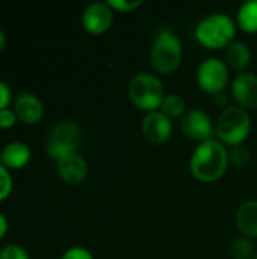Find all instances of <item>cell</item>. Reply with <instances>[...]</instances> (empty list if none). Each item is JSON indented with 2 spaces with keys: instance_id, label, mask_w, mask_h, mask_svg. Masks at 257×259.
Masks as SVG:
<instances>
[{
  "instance_id": "obj_1",
  "label": "cell",
  "mask_w": 257,
  "mask_h": 259,
  "mask_svg": "<svg viewBox=\"0 0 257 259\" xmlns=\"http://www.w3.org/2000/svg\"><path fill=\"white\" fill-rule=\"evenodd\" d=\"M230 164L229 149L217 138L198 143L189 158V170L200 182H215L224 176Z\"/></svg>"
},
{
  "instance_id": "obj_2",
  "label": "cell",
  "mask_w": 257,
  "mask_h": 259,
  "mask_svg": "<svg viewBox=\"0 0 257 259\" xmlns=\"http://www.w3.org/2000/svg\"><path fill=\"white\" fill-rule=\"evenodd\" d=\"M238 26L235 18L226 12H212L203 17L194 29V36L206 49H226L235 41Z\"/></svg>"
},
{
  "instance_id": "obj_3",
  "label": "cell",
  "mask_w": 257,
  "mask_h": 259,
  "mask_svg": "<svg viewBox=\"0 0 257 259\" xmlns=\"http://www.w3.org/2000/svg\"><path fill=\"white\" fill-rule=\"evenodd\" d=\"M182 59H183L182 39L168 27L158 29L150 50V61L153 70L162 76L173 74L180 67Z\"/></svg>"
},
{
  "instance_id": "obj_4",
  "label": "cell",
  "mask_w": 257,
  "mask_h": 259,
  "mask_svg": "<svg viewBox=\"0 0 257 259\" xmlns=\"http://www.w3.org/2000/svg\"><path fill=\"white\" fill-rule=\"evenodd\" d=\"M251 127L250 112L238 105H229L215 121V138L224 146H241L250 137Z\"/></svg>"
},
{
  "instance_id": "obj_5",
  "label": "cell",
  "mask_w": 257,
  "mask_h": 259,
  "mask_svg": "<svg viewBox=\"0 0 257 259\" xmlns=\"http://www.w3.org/2000/svg\"><path fill=\"white\" fill-rule=\"evenodd\" d=\"M129 99L130 102L145 114L159 111L161 103L165 97V90L162 85V80L155 73L141 71L136 73L127 87Z\"/></svg>"
},
{
  "instance_id": "obj_6",
  "label": "cell",
  "mask_w": 257,
  "mask_h": 259,
  "mask_svg": "<svg viewBox=\"0 0 257 259\" xmlns=\"http://www.w3.org/2000/svg\"><path fill=\"white\" fill-rule=\"evenodd\" d=\"M82 144V129L76 121L64 120L56 123L47 137L45 149L48 156L56 162L64 156L79 152Z\"/></svg>"
},
{
  "instance_id": "obj_7",
  "label": "cell",
  "mask_w": 257,
  "mask_h": 259,
  "mask_svg": "<svg viewBox=\"0 0 257 259\" xmlns=\"http://www.w3.org/2000/svg\"><path fill=\"white\" fill-rule=\"evenodd\" d=\"M197 83L208 94L224 93L230 83V68L226 61L217 56L203 59L197 68Z\"/></svg>"
},
{
  "instance_id": "obj_8",
  "label": "cell",
  "mask_w": 257,
  "mask_h": 259,
  "mask_svg": "<svg viewBox=\"0 0 257 259\" xmlns=\"http://www.w3.org/2000/svg\"><path fill=\"white\" fill-rule=\"evenodd\" d=\"M180 127L189 140L198 143L215 138V123L206 111L198 108H192L185 112L180 118Z\"/></svg>"
},
{
  "instance_id": "obj_9",
  "label": "cell",
  "mask_w": 257,
  "mask_h": 259,
  "mask_svg": "<svg viewBox=\"0 0 257 259\" xmlns=\"http://www.w3.org/2000/svg\"><path fill=\"white\" fill-rule=\"evenodd\" d=\"M114 21V11L108 2H92L82 12V26L91 35L106 33Z\"/></svg>"
},
{
  "instance_id": "obj_10",
  "label": "cell",
  "mask_w": 257,
  "mask_h": 259,
  "mask_svg": "<svg viewBox=\"0 0 257 259\" xmlns=\"http://www.w3.org/2000/svg\"><path fill=\"white\" fill-rule=\"evenodd\" d=\"M230 91L235 105L244 108L245 111L257 109V74L251 71L238 73L232 79Z\"/></svg>"
},
{
  "instance_id": "obj_11",
  "label": "cell",
  "mask_w": 257,
  "mask_h": 259,
  "mask_svg": "<svg viewBox=\"0 0 257 259\" xmlns=\"http://www.w3.org/2000/svg\"><path fill=\"white\" fill-rule=\"evenodd\" d=\"M12 109H14L18 121L26 126L38 124L42 120L44 112H45L42 100L36 94L29 93V91H23L14 97Z\"/></svg>"
},
{
  "instance_id": "obj_12",
  "label": "cell",
  "mask_w": 257,
  "mask_h": 259,
  "mask_svg": "<svg viewBox=\"0 0 257 259\" xmlns=\"http://www.w3.org/2000/svg\"><path fill=\"white\" fill-rule=\"evenodd\" d=\"M144 138L151 144H164L173 135V121L161 111H153L144 115L141 123Z\"/></svg>"
},
{
  "instance_id": "obj_13",
  "label": "cell",
  "mask_w": 257,
  "mask_h": 259,
  "mask_svg": "<svg viewBox=\"0 0 257 259\" xmlns=\"http://www.w3.org/2000/svg\"><path fill=\"white\" fill-rule=\"evenodd\" d=\"M56 171L64 182L79 185L88 176V162L79 152H76L56 161Z\"/></svg>"
},
{
  "instance_id": "obj_14",
  "label": "cell",
  "mask_w": 257,
  "mask_h": 259,
  "mask_svg": "<svg viewBox=\"0 0 257 259\" xmlns=\"http://www.w3.org/2000/svg\"><path fill=\"white\" fill-rule=\"evenodd\" d=\"M32 159V150L24 141H9L0 150V162L11 170L24 168Z\"/></svg>"
},
{
  "instance_id": "obj_15",
  "label": "cell",
  "mask_w": 257,
  "mask_h": 259,
  "mask_svg": "<svg viewBox=\"0 0 257 259\" xmlns=\"http://www.w3.org/2000/svg\"><path fill=\"white\" fill-rule=\"evenodd\" d=\"M251 58H253V52L250 46L244 41L235 39L232 44L226 47L224 61L232 70H236L239 73L247 71V67L250 65Z\"/></svg>"
},
{
  "instance_id": "obj_16",
  "label": "cell",
  "mask_w": 257,
  "mask_h": 259,
  "mask_svg": "<svg viewBox=\"0 0 257 259\" xmlns=\"http://www.w3.org/2000/svg\"><path fill=\"white\" fill-rule=\"evenodd\" d=\"M236 226L242 237L250 240L257 238V200L251 199L244 202L236 212Z\"/></svg>"
},
{
  "instance_id": "obj_17",
  "label": "cell",
  "mask_w": 257,
  "mask_h": 259,
  "mask_svg": "<svg viewBox=\"0 0 257 259\" xmlns=\"http://www.w3.org/2000/svg\"><path fill=\"white\" fill-rule=\"evenodd\" d=\"M236 26L245 33L257 32V0H247L236 11Z\"/></svg>"
},
{
  "instance_id": "obj_18",
  "label": "cell",
  "mask_w": 257,
  "mask_h": 259,
  "mask_svg": "<svg viewBox=\"0 0 257 259\" xmlns=\"http://www.w3.org/2000/svg\"><path fill=\"white\" fill-rule=\"evenodd\" d=\"M159 111L162 114H165L168 118L173 120V118H182L188 109H186L185 99L180 94H177V93H168V94H165V97H164V100L161 103Z\"/></svg>"
},
{
  "instance_id": "obj_19",
  "label": "cell",
  "mask_w": 257,
  "mask_h": 259,
  "mask_svg": "<svg viewBox=\"0 0 257 259\" xmlns=\"http://www.w3.org/2000/svg\"><path fill=\"white\" fill-rule=\"evenodd\" d=\"M230 253L233 259H251L254 258V244L253 240L247 237H241L232 243Z\"/></svg>"
},
{
  "instance_id": "obj_20",
  "label": "cell",
  "mask_w": 257,
  "mask_h": 259,
  "mask_svg": "<svg viewBox=\"0 0 257 259\" xmlns=\"http://www.w3.org/2000/svg\"><path fill=\"white\" fill-rule=\"evenodd\" d=\"M229 158H230V162L235 167L241 168V167H245L250 162L251 155H250L248 149L244 144H241V146H235V147H232L229 150Z\"/></svg>"
},
{
  "instance_id": "obj_21",
  "label": "cell",
  "mask_w": 257,
  "mask_h": 259,
  "mask_svg": "<svg viewBox=\"0 0 257 259\" xmlns=\"http://www.w3.org/2000/svg\"><path fill=\"white\" fill-rule=\"evenodd\" d=\"M14 188V181L11 171L0 162V202L6 200Z\"/></svg>"
},
{
  "instance_id": "obj_22",
  "label": "cell",
  "mask_w": 257,
  "mask_h": 259,
  "mask_svg": "<svg viewBox=\"0 0 257 259\" xmlns=\"http://www.w3.org/2000/svg\"><path fill=\"white\" fill-rule=\"evenodd\" d=\"M142 0H108V5L112 8L114 12H132L142 6Z\"/></svg>"
},
{
  "instance_id": "obj_23",
  "label": "cell",
  "mask_w": 257,
  "mask_h": 259,
  "mask_svg": "<svg viewBox=\"0 0 257 259\" xmlns=\"http://www.w3.org/2000/svg\"><path fill=\"white\" fill-rule=\"evenodd\" d=\"M0 259H30V256L21 246L6 244L0 249Z\"/></svg>"
},
{
  "instance_id": "obj_24",
  "label": "cell",
  "mask_w": 257,
  "mask_h": 259,
  "mask_svg": "<svg viewBox=\"0 0 257 259\" xmlns=\"http://www.w3.org/2000/svg\"><path fill=\"white\" fill-rule=\"evenodd\" d=\"M61 259H94V255L86 249V247H82V246H74V247H70L67 249Z\"/></svg>"
},
{
  "instance_id": "obj_25",
  "label": "cell",
  "mask_w": 257,
  "mask_h": 259,
  "mask_svg": "<svg viewBox=\"0 0 257 259\" xmlns=\"http://www.w3.org/2000/svg\"><path fill=\"white\" fill-rule=\"evenodd\" d=\"M17 123H18V118H17V115H15L12 108H6V109L0 111V129H3V131L11 129Z\"/></svg>"
},
{
  "instance_id": "obj_26",
  "label": "cell",
  "mask_w": 257,
  "mask_h": 259,
  "mask_svg": "<svg viewBox=\"0 0 257 259\" xmlns=\"http://www.w3.org/2000/svg\"><path fill=\"white\" fill-rule=\"evenodd\" d=\"M11 102H14L12 99V91L9 88V85L3 80H0V111L9 108Z\"/></svg>"
},
{
  "instance_id": "obj_27",
  "label": "cell",
  "mask_w": 257,
  "mask_h": 259,
  "mask_svg": "<svg viewBox=\"0 0 257 259\" xmlns=\"http://www.w3.org/2000/svg\"><path fill=\"white\" fill-rule=\"evenodd\" d=\"M9 231V222L6 219V215L3 212H0V241L8 235Z\"/></svg>"
},
{
  "instance_id": "obj_28",
  "label": "cell",
  "mask_w": 257,
  "mask_h": 259,
  "mask_svg": "<svg viewBox=\"0 0 257 259\" xmlns=\"http://www.w3.org/2000/svg\"><path fill=\"white\" fill-rule=\"evenodd\" d=\"M214 97H215V103L220 105V106H223V109L229 106V105H227V97H226L224 93H220V94H217V96H214Z\"/></svg>"
},
{
  "instance_id": "obj_29",
  "label": "cell",
  "mask_w": 257,
  "mask_h": 259,
  "mask_svg": "<svg viewBox=\"0 0 257 259\" xmlns=\"http://www.w3.org/2000/svg\"><path fill=\"white\" fill-rule=\"evenodd\" d=\"M5 46H6V35H5V32L0 29V52L5 49Z\"/></svg>"
},
{
  "instance_id": "obj_30",
  "label": "cell",
  "mask_w": 257,
  "mask_h": 259,
  "mask_svg": "<svg viewBox=\"0 0 257 259\" xmlns=\"http://www.w3.org/2000/svg\"><path fill=\"white\" fill-rule=\"evenodd\" d=\"M253 259H257V253H256V255H254V258H253Z\"/></svg>"
},
{
  "instance_id": "obj_31",
  "label": "cell",
  "mask_w": 257,
  "mask_h": 259,
  "mask_svg": "<svg viewBox=\"0 0 257 259\" xmlns=\"http://www.w3.org/2000/svg\"><path fill=\"white\" fill-rule=\"evenodd\" d=\"M42 259H44V258H42Z\"/></svg>"
}]
</instances>
